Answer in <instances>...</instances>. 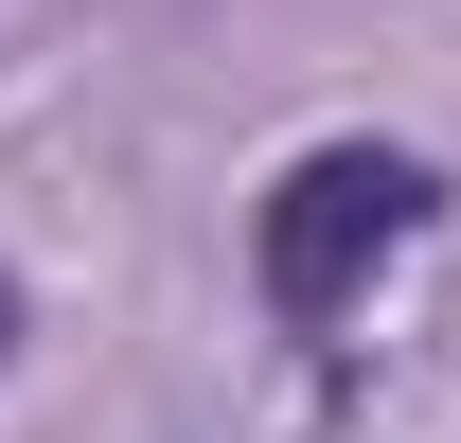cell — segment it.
I'll list each match as a JSON object with an SVG mask.
<instances>
[{"label":"cell","mask_w":461,"mask_h":443,"mask_svg":"<svg viewBox=\"0 0 461 443\" xmlns=\"http://www.w3.org/2000/svg\"><path fill=\"white\" fill-rule=\"evenodd\" d=\"M426 213H444V177L408 160V142H320V160H285V177H267V213H249L267 320H285V337H338L355 302H373V267H391Z\"/></svg>","instance_id":"obj_1"}]
</instances>
